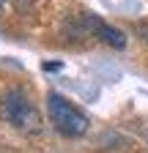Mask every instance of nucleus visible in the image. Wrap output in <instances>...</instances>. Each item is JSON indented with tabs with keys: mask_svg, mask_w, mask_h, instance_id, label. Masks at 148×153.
<instances>
[{
	"mask_svg": "<svg viewBox=\"0 0 148 153\" xmlns=\"http://www.w3.org/2000/svg\"><path fill=\"white\" fill-rule=\"evenodd\" d=\"M140 33H143V38L148 41V25H140Z\"/></svg>",
	"mask_w": 148,
	"mask_h": 153,
	"instance_id": "nucleus-5",
	"label": "nucleus"
},
{
	"mask_svg": "<svg viewBox=\"0 0 148 153\" xmlns=\"http://www.w3.org/2000/svg\"><path fill=\"white\" fill-rule=\"evenodd\" d=\"M3 3H6V0H0V6H3Z\"/></svg>",
	"mask_w": 148,
	"mask_h": 153,
	"instance_id": "nucleus-6",
	"label": "nucleus"
},
{
	"mask_svg": "<svg viewBox=\"0 0 148 153\" xmlns=\"http://www.w3.org/2000/svg\"><path fill=\"white\" fill-rule=\"evenodd\" d=\"M47 115H49V123L58 128L63 137H82L88 131L90 120L82 109H77L69 99H63L61 93H49L47 96Z\"/></svg>",
	"mask_w": 148,
	"mask_h": 153,
	"instance_id": "nucleus-2",
	"label": "nucleus"
},
{
	"mask_svg": "<svg viewBox=\"0 0 148 153\" xmlns=\"http://www.w3.org/2000/svg\"><path fill=\"white\" fill-rule=\"evenodd\" d=\"M88 25L96 30V36L102 38L104 44L115 47V49H123V47H126V36H123L118 27H110V25H104L102 19H96V16H88Z\"/></svg>",
	"mask_w": 148,
	"mask_h": 153,
	"instance_id": "nucleus-3",
	"label": "nucleus"
},
{
	"mask_svg": "<svg viewBox=\"0 0 148 153\" xmlns=\"http://www.w3.org/2000/svg\"><path fill=\"white\" fill-rule=\"evenodd\" d=\"M0 118L25 134H36L41 128V115L36 109V104L30 101L28 93L16 90V88H11L0 96Z\"/></svg>",
	"mask_w": 148,
	"mask_h": 153,
	"instance_id": "nucleus-1",
	"label": "nucleus"
},
{
	"mask_svg": "<svg viewBox=\"0 0 148 153\" xmlns=\"http://www.w3.org/2000/svg\"><path fill=\"white\" fill-rule=\"evenodd\" d=\"M61 63H44V71H58Z\"/></svg>",
	"mask_w": 148,
	"mask_h": 153,
	"instance_id": "nucleus-4",
	"label": "nucleus"
}]
</instances>
